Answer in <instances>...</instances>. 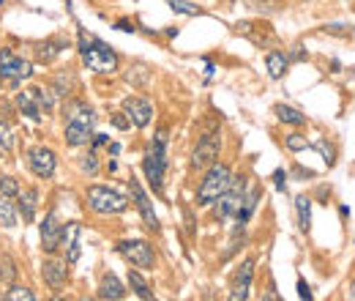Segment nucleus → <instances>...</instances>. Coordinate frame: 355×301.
<instances>
[{
	"mask_svg": "<svg viewBox=\"0 0 355 301\" xmlns=\"http://www.w3.org/2000/svg\"><path fill=\"white\" fill-rule=\"evenodd\" d=\"M219 148H221V140L216 132H205L197 143V148L192 153V167L194 170H208L213 162L219 159Z\"/></svg>",
	"mask_w": 355,
	"mask_h": 301,
	"instance_id": "10",
	"label": "nucleus"
},
{
	"mask_svg": "<svg viewBox=\"0 0 355 301\" xmlns=\"http://www.w3.org/2000/svg\"><path fill=\"white\" fill-rule=\"evenodd\" d=\"M123 113H126V118H129L137 129H145V126L150 124V118H153V104H150L148 99H142V96H129V99L123 101Z\"/></svg>",
	"mask_w": 355,
	"mask_h": 301,
	"instance_id": "11",
	"label": "nucleus"
},
{
	"mask_svg": "<svg viewBox=\"0 0 355 301\" xmlns=\"http://www.w3.org/2000/svg\"><path fill=\"white\" fill-rule=\"evenodd\" d=\"M118 30H126V33H134L137 28H134L132 22H126V19H121V22H118Z\"/></svg>",
	"mask_w": 355,
	"mask_h": 301,
	"instance_id": "38",
	"label": "nucleus"
},
{
	"mask_svg": "<svg viewBox=\"0 0 355 301\" xmlns=\"http://www.w3.org/2000/svg\"><path fill=\"white\" fill-rule=\"evenodd\" d=\"M79 238H82V225L79 222H69V225H63V235H61V246H63V252H66V263H77L79 260V255H82V249H79Z\"/></svg>",
	"mask_w": 355,
	"mask_h": 301,
	"instance_id": "16",
	"label": "nucleus"
},
{
	"mask_svg": "<svg viewBox=\"0 0 355 301\" xmlns=\"http://www.w3.org/2000/svg\"><path fill=\"white\" fill-rule=\"evenodd\" d=\"M41 277L52 291H61L69 282V263L66 260H44Z\"/></svg>",
	"mask_w": 355,
	"mask_h": 301,
	"instance_id": "15",
	"label": "nucleus"
},
{
	"mask_svg": "<svg viewBox=\"0 0 355 301\" xmlns=\"http://www.w3.org/2000/svg\"><path fill=\"white\" fill-rule=\"evenodd\" d=\"M298 296H301V299H306V301L312 299V288H309L303 280H298Z\"/></svg>",
	"mask_w": 355,
	"mask_h": 301,
	"instance_id": "36",
	"label": "nucleus"
},
{
	"mask_svg": "<svg viewBox=\"0 0 355 301\" xmlns=\"http://www.w3.org/2000/svg\"><path fill=\"white\" fill-rule=\"evenodd\" d=\"M274 113H276V118H279L282 124H290V126H303V124H306V115H303L301 110H295V107L276 104V107H274Z\"/></svg>",
	"mask_w": 355,
	"mask_h": 301,
	"instance_id": "22",
	"label": "nucleus"
},
{
	"mask_svg": "<svg viewBox=\"0 0 355 301\" xmlns=\"http://www.w3.org/2000/svg\"><path fill=\"white\" fill-rule=\"evenodd\" d=\"M61 235H63V225H61L58 214L50 211L44 217V222H41V246H44V252H50V255L58 252L61 249Z\"/></svg>",
	"mask_w": 355,
	"mask_h": 301,
	"instance_id": "13",
	"label": "nucleus"
},
{
	"mask_svg": "<svg viewBox=\"0 0 355 301\" xmlns=\"http://www.w3.org/2000/svg\"><path fill=\"white\" fill-rule=\"evenodd\" d=\"M33 77V64L30 61H25V58H19L14 50H8V47H3L0 50V79H6L8 85H19L22 79H30Z\"/></svg>",
	"mask_w": 355,
	"mask_h": 301,
	"instance_id": "7",
	"label": "nucleus"
},
{
	"mask_svg": "<svg viewBox=\"0 0 355 301\" xmlns=\"http://www.w3.org/2000/svg\"><path fill=\"white\" fill-rule=\"evenodd\" d=\"M129 189H132V197H134V203H137V208H140L145 227L153 230V233H159V217L153 214V203H150V197L145 195V189H142L140 181H137L134 175H132V181H129Z\"/></svg>",
	"mask_w": 355,
	"mask_h": 301,
	"instance_id": "12",
	"label": "nucleus"
},
{
	"mask_svg": "<svg viewBox=\"0 0 355 301\" xmlns=\"http://www.w3.org/2000/svg\"><path fill=\"white\" fill-rule=\"evenodd\" d=\"M14 148V135L8 129V124L0 121V150H11Z\"/></svg>",
	"mask_w": 355,
	"mask_h": 301,
	"instance_id": "33",
	"label": "nucleus"
},
{
	"mask_svg": "<svg viewBox=\"0 0 355 301\" xmlns=\"http://www.w3.org/2000/svg\"><path fill=\"white\" fill-rule=\"evenodd\" d=\"M167 3H170V8H172V11L186 14V17H200V14H203V8H200V6L186 3V0H167Z\"/></svg>",
	"mask_w": 355,
	"mask_h": 301,
	"instance_id": "27",
	"label": "nucleus"
},
{
	"mask_svg": "<svg viewBox=\"0 0 355 301\" xmlns=\"http://www.w3.org/2000/svg\"><path fill=\"white\" fill-rule=\"evenodd\" d=\"M85 197H88L90 211H96L101 217H115V214H123L129 208V200L110 186H90Z\"/></svg>",
	"mask_w": 355,
	"mask_h": 301,
	"instance_id": "5",
	"label": "nucleus"
},
{
	"mask_svg": "<svg viewBox=\"0 0 355 301\" xmlns=\"http://www.w3.org/2000/svg\"><path fill=\"white\" fill-rule=\"evenodd\" d=\"M66 47H69V39H47L44 44L36 47V58H39L41 64H52Z\"/></svg>",
	"mask_w": 355,
	"mask_h": 301,
	"instance_id": "18",
	"label": "nucleus"
},
{
	"mask_svg": "<svg viewBox=\"0 0 355 301\" xmlns=\"http://www.w3.org/2000/svg\"><path fill=\"white\" fill-rule=\"evenodd\" d=\"M246 178L243 175H232L230 178V186H227V192L216 200L219 206H216V217L219 220H235V214L241 211V206H243V200H246Z\"/></svg>",
	"mask_w": 355,
	"mask_h": 301,
	"instance_id": "6",
	"label": "nucleus"
},
{
	"mask_svg": "<svg viewBox=\"0 0 355 301\" xmlns=\"http://www.w3.org/2000/svg\"><path fill=\"white\" fill-rule=\"evenodd\" d=\"M0 195H6V197H17V195H19V184H17V178L3 175V178H0Z\"/></svg>",
	"mask_w": 355,
	"mask_h": 301,
	"instance_id": "29",
	"label": "nucleus"
},
{
	"mask_svg": "<svg viewBox=\"0 0 355 301\" xmlns=\"http://www.w3.org/2000/svg\"><path fill=\"white\" fill-rule=\"evenodd\" d=\"M284 148L287 150H309L312 148V143H309L303 135L295 132V135H287V137H284Z\"/></svg>",
	"mask_w": 355,
	"mask_h": 301,
	"instance_id": "28",
	"label": "nucleus"
},
{
	"mask_svg": "<svg viewBox=\"0 0 355 301\" xmlns=\"http://www.w3.org/2000/svg\"><path fill=\"white\" fill-rule=\"evenodd\" d=\"M129 285H132V291H134L140 299L145 301L153 299V291H150V285L145 282V277H142L140 271H132V269H129Z\"/></svg>",
	"mask_w": 355,
	"mask_h": 301,
	"instance_id": "25",
	"label": "nucleus"
},
{
	"mask_svg": "<svg viewBox=\"0 0 355 301\" xmlns=\"http://www.w3.org/2000/svg\"><path fill=\"white\" fill-rule=\"evenodd\" d=\"M213 72H216V69H213V64H205V75H208V79L213 77Z\"/></svg>",
	"mask_w": 355,
	"mask_h": 301,
	"instance_id": "42",
	"label": "nucleus"
},
{
	"mask_svg": "<svg viewBox=\"0 0 355 301\" xmlns=\"http://www.w3.org/2000/svg\"><path fill=\"white\" fill-rule=\"evenodd\" d=\"M252 274H254V260H243L241 269L235 271L232 277V288H230V299L232 301H243L249 299V288H252Z\"/></svg>",
	"mask_w": 355,
	"mask_h": 301,
	"instance_id": "14",
	"label": "nucleus"
},
{
	"mask_svg": "<svg viewBox=\"0 0 355 301\" xmlns=\"http://www.w3.org/2000/svg\"><path fill=\"white\" fill-rule=\"evenodd\" d=\"M90 140H93V148H99V146H107V140H110V137H107V135H93Z\"/></svg>",
	"mask_w": 355,
	"mask_h": 301,
	"instance_id": "37",
	"label": "nucleus"
},
{
	"mask_svg": "<svg viewBox=\"0 0 355 301\" xmlns=\"http://www.w3.org/2000/svg\"><path fill=\"white\" fill-rule=\"evenodd\" d=\"M17 107H19V113H22V115H28V118H30V121H36V124L44 118V110H41L39 96H36V90H33V88H28V90L17 93Z\"/></svg>",
	"mask_w": 355,
	"mask_h": 301,
	"instance_id": "17",
	"label": "nucleus"
},
{
	"mask_svg": "<svg viewBox=\"0 0 355 301\" xmlns=\"http://www.w3.org/2000/svg\"><path fill=\"white\" fill-rule=\"evenodd\" d=\"M167 146H170V129L164 126V129L156 132V137L150 140V146L145 150L142 167H145V175H148V181H150L153 192H161V186H164V173H167V164H170V159H167Z\"/></svg>",
	"mask_w": 355,
	"mask_h": 301,
	"instance_id": "2",
	"label": "nucleus"
},
{
	"mask_svg": "<svg viewBox=\"0 0 355 301\" xmlns=\"http://www.w3.org/2000/svg\"><path fill=\"white\" fill-rule=\"evenodd\" d=\"M3 299H8V301H33V299H36V293H33V291H28V288H19V285H17V288H11V291H8Z\"/></svg>",
	"mask_w": 355,
	"mask_h": 301,
	"instance_id": "30",
	"label": "nucleus"
},
{
	"mask_svg": "<svg viewBox=\"0 0 355 301\" xmlns=\"http://www.w3.org/2000/svg\"><path fill=\"white\" fill-rule=\"evenodd\" d=\"M28 167L36 178H52L55 175V167H58V156L55 150L47 148V146H33L28 150Z\"/></svg>",
	"mask_w": 355,
	"mask_h": 301,
	"instance_id": "9",
	"label": "nucleus"
},
{
	"mask_svg": "<svg viewBox=\"0 0 355 301\" xmlns=\"http://www.w3.org/2000/svg\"><path fill=\"white\" fill-rule=\"evenodd\" d=\"M274 181H276V189H279V192H287V173H284V170H276V173H274Z\"/></svg>",
	"mask_w": 355,
	"mask_h": 301,
	"instance_id": "35",
	"label": "nucleus"
},
{
	"mask_svg": "<svg viewBox=\"0 0 355 301\" xmlns=\"http://www.w3.org/2000/svg\"><path fill=\"white\" fill-rule=\"evenodd\" d=\"M235 33H241V36L252 39L254 44H265L268 39H274V33H271V30H265V33H257V30H254V22H238V25H235Z\"/></svg>",
	"mask_w": 355,
	"mask_h": 301,
	"instance_id": "24",
	"label": "nucleus"
},
{
	"mask_svg": "<svg viewBox=\"0 0 355 301\" xmlns=\"http://www.w3.org/2000/svg\"><path fill=\"white\" fill-rule=\"evenodd\" d=\"M118 255L126 258L134 269H153L156 266V252L142 238H126V241H121L118 244Z\"/></svg>",
	"mask_w": 355,
	"mask_h": 301,
	"instance_id": "8",
	"label": "nucleus"
},
{
	"mask_svg": "<svg viewBox=\"0 0 355 301\" xmlns=\"http://www.w3.org/2000/svg\"><path fill=\"white\" fill-rule=\"evenodd\" d=\"M79 170H82V173H88V175H96V173H99V159H96V153H88V156H82V162H79Z\"/></svg>",
	"mask_w": 355,
	"mask_h": 301,
	"instance_id": "32",
	"label": "nucleus"
},
{
	"mask_svg": "<svg viewBox=\"0 0 355 301\" xmlns=\"http://www.w3.org/2000/svg\"><path fill=\"white\" fill-rule=\"evenodd\" d=\"M314 148L323 153V159H325V164H328V167H334V164H336V148H334V146H328L325 140H320Z\"/></svg>",
	"mask_w": 355,
	"mask_h": 301,
	"instance_id": "31",
	"label": "nucleus"
},
{
	"mask_svg": "<svg viewBox=\"0 0 355 301\" xmlns=\"http://www.w3.org/2000/svg\"><path fill=\"white\" fill-rule=\"evenodd\" d=\"M93 124H96L93 107H88L85 101L71 104L69 121H66V143H69L71 148L88 146V140L93 137Z\"/></svg>",
	"mask_w": 355,
	"mask_h": 301,
	"instance_id": "3",
	"label": "nucleus"
},
{
	"mask_svg": "<svg viewBox=\"0 0 355 301\" xmlns=\"http://www.w3.org/2000/svg\"><path fill=\"white\" fill-rule=\"evenodd\" d=\"M110 153H112V156H118V153H121V146H118V143H112V146H110Z\"/></svg>",
	"mask_w": 355,
	"mask_h": 301,
	"instance_id": "41",
	"label": "nucleus"
},
{
	"mask_svg": "<svg viewBox=\"0 0 355 301\" xmlns=\"http://www.w3.org/2000/svg\"><path fill=\"white\" fill-rule=\"evenodd\" d=\"M295 211H298V225H301V230L309 233V227H312V200L306 195H298L295 197Z\"/></svg>",
	"mask_w": 355,
	"mask_h": 301,
	"instance_id": "23",
	"label": "nucleus"
},
{
	"mask_svg": "<svg viewBox=\"0 0 355 301\" xmlns=\"http://www.w3.org/2000/svg\"><path fill=\"white\" fill-rule=\"evenodd\" d=\"M19 214H22V222H33L36 220V208H39V192L36 189H19Z\"/></svg>",
	"mask_w": 355,
	"mask_h": 301,
	"instance_id": "19",
	"label": "nucleus"
},
{
	"mask_svg": "<svg viewBox=\"0 0 355 301\" xmlns=\"http://www.w3.org/2000/svg\"><path fill=\"white\" fill-rule=\"evenodd\" d=\"M126 296V288H123V282L115 277V274H104L101 277V282H99V299H123Z\"/></svg>",
	"mask_w": 355,
	"mask_h": 301,
	"instance_id": "20",
	"label": "nucleus"
},
{
	"mask_svg": "<svg viewBox=\"0 0 355 301\" xmlns=\"http://www.w3.org/2000/svg\"><path fill=\"white\" fill-rule=\"evenodd\" d=\"M265 66H268V75L274 77V79H282V77L287 75L290 58H287V52H282V50H271V52L265 55Z\"/></svg>",
	"mask_w": 355,
	"mask_h": 301,
	"instance_id": "21",
	"label": "nucleus"
},
{
	"mask_svg": "<svg viewBox=\"0 0 355 301\" xmlns=\"http://www.w3.org/2000/svg\"><path fill=\"white\" fill-rule=\"evenodd\" d=\"M287 58H292V61H303L306 55H303V50H301V47H295V52H292V55H287Z\"/></svg>",
	"mask_w": 355,
	"mask_h": 301,
	"instance_id": "40",
	"label": "nucleus"
},
{
	"mask_svg": "<svg viewBox=\"0 0 355 301\" xmlns=\"http://www.w3.org/2000/svg\"><path fill=\"white\" fill-rule=\"evenodd\" d=\"M347 296H350V299L355 301V282H353V285H350V291H347Z\"/></svg>",
	"mask_w": 355,
	"mask_h": 301,
	"instance_id": "43",
	"label": "nucleus"
},
{
	"mask_svg": "<svg viewBox=\"0 0 355 301\" xmlns=\"http://www.w3.org/2000/svg\"><path fill=\"white\" fill-rule=\"evenodd\" d=\"M0 3H3V0H0Z\"/></svg>",
	"mask_w": 355,
	"mask_h": 301,
	"instance_id": "44",
	"label": "nucleus"
},
{
	"mask_svg": "<svg viewBox=\"0 0 355 301\" xmlns=\"http://www.w3.org/2000/svg\"><path fill=\"white\" fill-rule=\"evenodd\" d=\"M79 58L88 66V72H93V75H115L118 72L115 50L107 41H101L99 36L85 33V30H79Z\"/></svg>",
	"mask_w": 355,
	"mask_h": 301,
	"instance_id": "1",
	"label": "nucleus"
},
{
	"mask_svg": "<svg viewBox=\"0 0 355 301\" xmlns=\"http://www.w3.org/2000/svg\"><path fill=\"white\" fill-rule=\"evenodd\" d=\"M328 33H347V25H325Z\"/></svg>",
	"mask_w": 355,
	"mask_h": 301,
	"instance_id": "39",
	"label": "nucleus"
},
{
	"mask_svg": "<svg viewBox=\"0 0 355 301\" xmlns=\"http://www.w3.org/2000/svg\"><path fill=\"white\" fill-rule=\"evenodd\" d=\"M112 126H115V129H129L132 121L126 118V113H115V115H112Z\"/></svg>",
	"mask_w": 355,
	"mask_h": 301,
	"instance_id": "34",
	"label": "nucleus"
},
{
	"mask_svg": "<svg viewBox=\"0 0 355 301\" xmlns=\"http://www.w3.org/2000/svg\"><path fill=\"white\" fill-rule=\"evenodd\" d=\"M230 178H232L230 167L221 164V162H213L211 167H208V173H205V178L200 181V189H197V206H211V203H216V200L227 192Z\"/></svg>",
	"mask_w": 355,
	"mask_h": 301,
	"instance_id": "4",
	"label": "nucleus"
},
{
	"mask_svg": "<svg viewBox=\"0 0 355 301\" xmlns=\"http://www.w3.org/2000/svg\"><path fill=\"white\" fill-rule=\"evenodd\" d=\"M0 225L17 227V208H14L11 197H6V195H0Z\"/></svg>",
	"mask_w": 355,
	"mask_h": 301,
	"instance_id": "26",
	"label": "nucleus"
}]
</instances>
